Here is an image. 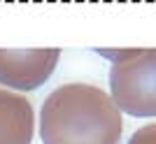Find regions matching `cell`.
Listing matches in <instances>:
<instances>
[{
  "label": "cell",
  "instance_id": "6da1fadb",
  "mask_svg": "<svg viewBox=\"0 0 156 144\" xmlns=\"http://www.w3.org/2000/svg\"><path fill=\"white\" fill-rule=\"evenodd\" d=\"M121 135V109L100 86L72 81L51 91L42 102V144H119Z\"/></svg>",
  "mask_w": 156,
  "mask_h": 144
},
{
  "label": "cell",
  "instance_id": "7a4b0ae2",
  "mask_svg": "<svg viewBox=\"0 0 156 144\" xmlns=\"http://www.w3.org/2000/svg\"><path fill=\"white\" fill-rule=\"evenodd\" d=\"M112 60L110 95L130 116H156V49H96Z\"/></svg>",
  "mask_w": 156,
  "mask_h": 144
},
{
  "label": "cell",
  "instance_id": "3957f363",
  "mask_svg": "<svg viewBox=\"0 0 156 144\" xmlns=\"http://www.w3.org/2000/svg\"><path fill=\"white\" fill-rule=\"evenodd\" d=\"M61 49H0V86L35 91L51 77Z\"/></svg>",
  "mask_w": 156,
  "mask_h": 144
},
{
  "label": "cell",
  "instance_id": "277c9868",
  "mask_svg": "<svg viewBox=\"0 0 156 144\" xmlns=\"http://www.w3.org/2000/svg\"><path fill=\"white\" fill-rule=\"evenodd\" d=\"M35 111L30 100L0 88V144H30Z\"/></svg>",
  "mask_w": 156,
  "mask_h": 144
},
{
  "label": "cell",
  "instance_id": "5b68a950",
  "mask_svg": "<svg viewBox=\"0 0 156 144\" xmlns=\"http://www.w3.org/2000/svg\"><path fill=\"white\" fill-rule=\"evenodd\" d=\"M126 144H156V123H149V125H142L137 128L130 139Z\"/></svg>",
  "mask_w": 156,
  "mask_h": 144
}]
</instances>
